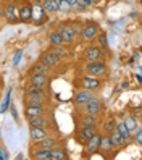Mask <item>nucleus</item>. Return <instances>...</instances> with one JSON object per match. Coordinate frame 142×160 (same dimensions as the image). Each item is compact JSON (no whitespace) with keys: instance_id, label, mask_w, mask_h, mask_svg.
Returning <instances> with one entry per match:
<instances>
[{"instance_id":"f257e3e1","label":"nucleus","mask_w":142,"mask_h":160,"mask_svg":"<svg viewBox=\"0 0 142 160\" xmlns=\"http://www.w3.org/2000/svg\"><path fill=\"white\" fill-rule=\"evenodd\" d=\"M86 73L91 74V76H95V78H102V76H105L108 68H107V63L105 62H102V60H92L86 65Z\"/></svg>"},{"instance_id":"f03ea898","label":"nucleus","mask_w":142,"mask_h":160,"mask_svg":"<svg viewBox=\"0 0 142 160\" xmlns=\"http://www.w3.org/2000/svg\"><path fill=\"white\" fill-rule=\"evenodd\" d=\"M99 31H100V28H99L97 23H89V24H86L82 28L81 36H82V39L86 42H91V41H94L99 36Z\"/></svg>"},{"instance_id":"7ed1b4c3","label":"nucleus","mask_w":142,"mask_h":160,"mask_svg":"<svg viewBox=\"0 0 142 160\" xmlns=\"http://www.w3.org/2000/svg\"><path fill=\"white\" fill-rule=\"evenodd\" d=\"M79 84H81V88L86 89V91H97V89L102 86L100 79L95 78V76H91V74H87V76H82L81 81H79Z\"/></svg>"},{"instance_id":"20e7f679","label":"nucleus","mask_w":142,"mask_h":160,"mask_svg":"<svg viewBox=\"0 0 142 160\" xmlns=\"http://www.w3.org/2000/svg\"><path fill=\"white\" fill-rule=\"evenodd\" d=\"M42 65H45L47 68H53V67H56L60 62H61V58L56 55L53 50H50V52H44L42 55H41V60H39Z\"/></svg>"},{"instance_id":"39448f33","label":"nucleus","mask_w":142,"mask_h":160,"mask_svg":"<svg viewBox=\"0 0 142 160\" xmlns=\"http://www.w3.org/2000/svg\"><path fill=\"white\" fill-rule=\"evenodd\" d=\"M95 133H97L95 125H82V128L79 129V133H78V142L86 144V141L91 139Z\"/></svg>"},{"instance_id":"423d86ee","label":"nucleus","mask_w":142,"mask_h":160,"mask_svg":"<svg viewBox=\"0 0 142 160\" xmlns=\"http://www.w3.org/2000/svg\"><path fill=\"white\" fill-rule=\"evenodd\" d=\"M60 36H61V39H63V42H66V44H73L74 41L78 39V36L74 34V31L71 29V26L70 24H66V23H63L61 26H60Z\"/></svg>"},{"instance_id":"0eeeda50","label":"nucleus","mask_w":142,"mask_h":160,"mask_svg":"<svg viewBox=\"0 0 142 160\" xmlns=\"http://www.w3.org/2000/svg\"><path fill=\"white\" fill-rule=\"evenodd\" d=\"M103 50L100 49L99 45H89L86 47V50H84V58L87 62H92V60H100Z\"/></svg>"},{"instance_id":"6e6552de","label":"nucleus","mask_w":142,"mask_h":160,"mask_svg":"<svg viewBox=\"0 0 142 160\" xmlns=\"http://www.w3.org/2000/svg\"><path fill=\"white\" fill-rule=\"evenodd\" d=\"M100 138H102V134H99V133H95L91 139H87L86 141V152L87 154H95V152H99V146H100Z\"/></svg>"},{"instance_id":"1a4fd4ad","label":"nucleus","mask_w":142,"mask_h":160,"mask_svg":"<svg viewBox=\"0 0 142 160\" xmlns=\"http://www.w3.org/2000/svg\"><path fill=\"white\" fill-rule=\"evenodd\" d=\"M3 10H5V15H3V16H5L10 23H16L18 20H20V18H18V10H20V8L16 7L15 2H10V3L3 8Z\"/></svg>"},{"instance_id":"9d476101","label":"nucleus","mask_w":142,"mask_h":160,"mask_svg":"<svg viewBox=\"0 0 142 160\" xmlns=\"http://www.w3.org/2000/svg\"><path fill=\"white\" fill-rule=\"evenodd\" d=\"M84 107H86V113L99 115L102 112V102L99 99H91L87 103H84Z\"/></svg>"},{"instance_id":"9b49d317","label":"nucleus","mask_w":142,"mask_h":160,"mask_svg":"<svg viewBox=\"0 0 142 160\" xmlns=\"http://www.w3.org/2000/svg\"><path fill=\"white\" fill-rule=\"evenodd\" d=\"M18 18H20V21H23V23L32 21V5H29V3L23 5L20 10H18Z\"/></svg>"},{"instance_id":"f8f14e48","label":"nucleus","mask_w":142,"mask_h":160,"mask_svg":"<svg viewBox=\"0 0 142 160\" xmlns=\"http://www.w3.org/2000/svg\"><path fill=\"white\" fill-rule=\"evenodd\" d=\"M26 96H37V97H45L47 99V91L42 86H36V84H27L26 86Z\"/></svg>"},{"instance_id":"ddd939ff","label":"nucleus","mask_w":142,"mask_h":160,"mask_svg":"<svg viewBox=\"0 0 142 160\" xmlns=\"http://www.w3.org/2000/svg\"><path fill=\"white\" fill-rule=\"evenodd\" d=\"M108 136H110V141H111L113 149H121V147H125V146H126V141L123 139V136L118 133L116 129H113L111 133H108Z\"/></svg>"},{"instance_id":"4468645a","label":"nucleus","mask_w":142,"mask_h":160,"mask_svg":"<svg viewBox=\"0 0 142 160\" xmlns=\"http://www.w3.org/2000/svg\"><path fill=\"white\" fill-rule=\"evenodd\" d=\"M27 123L31 126H41V128H49V120L45 118V113L42 115H37V117H29L27 118Z\"/></svg>"},{"instance_id":"2eb2a0df","label":"nucleus","mask_w":142,"mask_h":160,"mask_svg":"<svg viewBox=\"0 0 142 160\" xmlns=\"http://www.w3.org/2000/svg\"><path fill=\"white\" fill-rule=\"evenodd\" d=\"M36 144H37V147L52 149V147H55L56 144H58V141H56V138H53V136H45V138H42V139L37 141Z\"/></svg>"},{"instance_id":"dca6fc26","label":"nucleus","mask_w":142,"mask_h":160,"mask_svg":"<svg viewBox=\"0 0 142 160\" xmlns=\"http://www.w3.org/2000/svg\"><path fill=\"white\" fill-rule=\"evenodd\" d=\"M47 81H49V79H47V74H45V73H31V79H29L31 84H36V86L45 88Z\"/></svg>"},{"instance_id":"f3484780","label":"nucleus","mask_w":142,"mask_h":160,"mask_svg":"<svg viewBox=\"0 0 142 160\" xmlns=\"http://www.w3.org/2000/svg\"><path fill=\"white\" fill-rule=\"evenodd\" d=\"M34 158L37 160H50L52 158V149H44V147H37L32 154Z\"/></svg>"},{"instance_id":"a211bd4d","label":"nucleus","mask_w":142,"mask_h":160,"mask_svg":"<svg viewBox=\"0 0 142 160\" xmlns=\"http://www.w3.org/2000/svg\"><path fill=\"white\" fill-rule=\"evenodd\" d=\"M45 97H37V96H26V105L29 107H45Z\"/></svg>"},{"instance_id":"6ab92c4d","label":"nucleus","mask_w":142,"mask_h":160,"mask_svg":"<svg viewBox=\"0 0 142 160\" xmlns=\"http://www.w3.org/2000/svg\"><path fill=\"white\" fill-rule=\"evenodd\" d=\"M29 136H31V139L34 141V142H37L39 139H42V138L47 136V129L45 128H41V126H31Z\"/></svg>"},{"instance_id":"aec40b11","label":"nucleus","mask_w":142,"mask_h":160,"mask_svg":"<svg viewBox=\"0 0 142 160\" xmlns=\"http://www.w3.org/2000/svg\"><path fill=\"white\" fill-rule=\"evenodd\" d=\"M123 123H125V126L129 129V133H131V134L139 128V121H137V118H136V117H132V115H126L125 120H123Z\"/></svg>"},{"instance_id":"412c9836","label":"nucleus","mask_w":142,"mask_h":160,"mask_svg":"<svg viewBox=\"0 0 142 160\" xmlns=\"http://www.w3.org/2000/svg\"><path fill=\"white\" fill-rule=\"evenodd\" d=\"M92 99V94H91V91H79L78 94H76V97H74V102L78 103V105H84V103H87L89 100Z\"/></svg>"},{"instance_id":"4be33fe9","label":"nucleus","mask_w":142,"mask_h":160,"mask_svg":"<svg viewBox=\"0 0 142 160\" xmlns=\"http://www.w3.org/2000/svg\"><path fill=\"white\" fill-rule=\"evenodd\" d=\"M42 8L45 13H56L58 12V2L56 0H44Z\"/></svg>"},{"instance_id":"5701e85b","label":"nucleus","mask_w":142,"mask_h":160,"mask_svg":"<svg viewBox=\"0 0 142 160\" xmlns=\"http://www.w3.org/2000/svg\"><path fill=\"white\" fill-rule=\"evenodd\" d=\"M32 20L34 21H44L45 20V12L41 3H36L32 7Z\"/></svg>"},{"instance_id":"b1692460","label":"nucleus","mask_w":142,"mask_h":160,"mask_svg":"<svg viewBox=\"0 0 142 160\" xmlns=\"http://www.w3.org/2000/svg\"><path fill=\"white\" fill-rule=\"evenodd\" d=\"M99 150H102L103 154H105V152H111V150H113V146H111V141H110V136H108V134H105V136L100 138Z\"/></svg>"},{"instance_id":"393cba45","label":"nucleus","mask_w":142,"mask_h":160,"mask_svg":"<svg viewBox=\"0 0 142 160\" xmlns=\"http://www.w3.org/2000/svg\"><path fill=\"white\" fill-rule=\"evenodd\" d=\"M24 113H26V117H27V118H29V117L42 115V113H45V107H29V105H26Z\"/></svg>"},{"instance_id":"a878e982","label":"nucleus","mask_w":142,"mask_h":160,"mask_svg":"<svg viewBox=\"0 0 142 160\" xmlns=\"http://www.w3.org/2000/svg\"><path fill=\"white\" fill-rule=\"evenodd\" d=\"M66 157V150L63 149V147H52V158L50 160H65Z\"/></svg>"},{"instance_id":"bb28decb","label":"nucleus","mask_w":142,"mask_h":160,"mask_svg":"<svg viewBox=\"0 0 142 160\" xmlns=\"http://www.w3.org/2000/svg\"><path fill=\"white\" fill-rule=\"evenodd\" d=\"M116 131H118V133L123 136V139H125L126 141V142H128V141L132 138V134L129 133V129L125 126V123H123V121H120V123H116V128H115Z\"/></svg>"},{"instance_id":"cd10ccee","label":"nucleus","mask_w":142,"mask_h":160,"mask_svg":"<svg viewBox=\"0 0 142 160\" xmlns=\"http://www.w3.org/2000/svg\"><path fill=\"white\" fill-rule=\"evenodd\" d=\"M49 39H50V42H52V44H53L55 47H56V45H61V44H65L58 31H53V32H50V36H49Z\"/></svg>"},{"instance_id":"c85d7f7f","label":"nucleus","mask_w":142,"mask_h":160,"mask_svg":"<svg viewBox=\"0 0 142 160\" xmlns=\"http://www.w3.org/2000/svg\"><path fill=\"white\" fill-rule=\"evenodd\" d=\"M103 128H105V133H107V134H108V133H111V131L116 128V120L113 118V117H111V118H108V120L105 121V126H103Z\"/></svg>"},{"instance_id":"c756f323","label":"nucleus","mask_w":142,"mask_h":160,"mask_svg":"<svg viewBox=\"0 0 142 160\" xmlns=\"http://www.w3.org/2000/svg\"><path fill=\"white\" fill-rule=\"evenodd\" d=\"M10 97H12V89H8V91H7V96H5V100H3L2 105H0V113L7 112L8 105H10Z\"/></svg>"},{"instance_id":"7c9ffc66","label":"nucleus","mask_w":142,"mask_h":160,"mask_svg":"<svg viewBox=\"0 0 142 160\" xmlns=\"http://www.w3.org/2000/svg\"><path fill=\"white\" fill-rule=\"evenodd\" d=\"M71 5L66 2V0H58V12H61V13H68V12H71Z\"/></svg>"},{"instance_id":"2f4dec72","label":"nucleus","mask_w":142,"mask_h":160,"mask_svg":"<svg viewBox=\"0 0 142 160\" xmlns=\"http://www.w3.org/2000/svg\"><path fill=\"white\" fill-rule=\"evenodd\" d=\"M81 123H82V125H95V123H97V118H95V115L87 113V115H84V117H82Z\"/></svg>"},{"instance_id":"473e14b6","label":"nucleus","mask_w":142,"mask_h":160,"mask_svg":"<svg viewBox=\"0 0 142 160\" xmlns=\"http://www.w3.org/2000/svg\"><path fill=\"white\" fill-rule=\"evenodd\" d=\"M70 26H71V29L74 31V34H76V36H81L82 28H84V26H82V23H78V21H76V23H71Z\"/></svg>"},{"instance_id":"72a5a7b5","label":"nucleus","mask_w":142,"mask_h":160,"mask_svg":"<svg viewBox=\"0 0 142 160\" xmlns=\"http://www.w3.org/2000/svg\"><path fill=\"white\" fill-rule=\"evenodd\" d=\"M49 70H50V68H47L45 65H42V63L39 62V63H37L36 67L32 68V71H31V73H47V71H49Z\"/></svg>"},{"instance_id":"f704fd0d","label":"nucleus","mask_w":142,"mask_h":160,"mask_svg":"<svg viewBox=\"0 0 142 160\" xmlns=\"http://www.w3.org/2000/svg\"><path fill=\"white\" fill-rule=\"evenodd\" d=\"M53 52H55L56 55H58V57H60V58H63V57H66V53H68V52H66V50L63 49V47H61V45H56V49H55Z\"/></svg>"},{"instance_id":"c9c22d12","label":"nucleus","mask_w":142,"mask_h":160,"mask_svg":"<svg viewBox=\"0 0 142 160\" xmlns=\"http://www.w3.org/2000/svg\"><path fill=\"white\" fill-rule=\"evenodd\" d=\"M21 57H23V50H18V52H16V55L13 57V65H15V67H18V65H20Z\"/></svg>"},{"instance_id":"e433bc0d","label":"nucleus","mask_w":142,"mask_h":160,"mask_svg":"<svg viewBox=\"0 0 142 160\" xmlns=\"http://www.w3.org/2000/svg\"><path fill=\"white\" fill-rule=\"evenodd\" d=\"M132 134L136 136V142H137V144L140 146V144H142V136H140V134H142V131H140V126H139V128H137V129H136V131H134V133H132Z\"/></svg>"},{"instance_id":"4c0bfd02","label":"nucleus","mask_w":142,"mask_h":160,"mask_svg":"<svg viewBox=\"0 0 142 160\" xmlns=\"http://www.w3.org/2000/svg\"><path fill=\"white\" fill-rule=\"evenodd\" d=\"M7 158H8V152H7V149L0 147V160H7Z\"/></svg>"},{"instance_id":"58836bf2","label":"nucleus","mask_w":142,"mask_h":160,"mask_svg":"<svg viewBox=\"0 0 142 160\" xmlns=\"http://www.w3.org/2000/svg\"><path fill=\"white\" fill-rule=\"evenodd\" d=\"M78 2H79V3H82V5L86 7V8H87V7H92V5H94V0H78Z\"/></svg>"},{"instance_id":"ea45409f","label":"nucleus","mask_w":142,"mask_h":160,"mask_svg":"<svg viewBox=\"0 0 142 160\" xmlns=\"http://www.w3.org/2000/svg\"><path fill=\"white\" fill-rule=\"evenodd\" d=\"M12 117H13L15 120H18V113H16V108H15V107H12Z\"/></svg>"},{"instance_id":"a19ab883","label":"nucleus","mask_w":142,"mask_h":160,"mask_svg":"<svg viewBox=\"0 0 142 160\" xmlns=\"http://www.w3.org/2000/svg\"><path fill=\"white\" fill-rule=\"evenodd\" d=\"M100 37H102V45L107 47V39H105V36H100Z\"/></svg>"},{"instance_id":"79ce46f5","label":"nucleus","mask_w":142,"mask_h":160,"mask_svg":"<svg viewBox=\"0 0 142 160\" xmlns=\"http://www.w3.org/2000/svg\"><path fill=\"white\" fill-rule=\"evenodd\" d=\"M66 2H68L71 7H74V5H76V2H78V0H66Z\"/></svg>"},{"instance_id":"37998d69","label":"nucleus","mask_w":142,"mask_h":160,"mask_svg":"<svg viewBox=\"0 0 142 160\" xmlns=\"http://www.w3.org/2000/svg\"><path fill=\"white\" fill-rule=\"evenodd\" d=\"M5 15V10H3V7H0V16H3Z\"/></svg>"},{"instance_id":"c03bdc74","label":"nucleus","mask_w":142,"mask_h":160,"mask_svg":"<svg viewBox=\"0 0 142 160\" xmlns=\"http://www.w3.org/2000/svg\"><path fill=\"white\" fill-rule=\"evenodd\" d=\"M56 2H58V0H56Z\"/></svg>"}]
</instances>
